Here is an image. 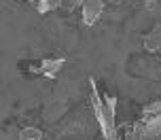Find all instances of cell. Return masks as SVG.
I'll return each mask as SVG.
<instances>
[{"label": "cell", "mask_w": 161, "mask_h": 140, "mask_svg": "<svg viewBox=\"0 0 161 140\" xmlns=\"http://www.w3.org/2000/svg\"><path fill=\"white\" fill-rule=\"evenodd\" d=\"M91 83V108H93V117H96L100 132L104 140H123L117 127V100L114 96L102 93L96 87V83Z\"/></svg>", "instance_id": "obj_1"}, {"label": "cell", "mask_w": 161, "mask_h": 140, "mask_svg": "<svg viewBox=\"0 0 161 140\" xmlns=\"http://www.w3.org/2000/svg\"><path fill=\"white\" fill-rule=\"evenodd\" d=\"M106 2L108 0H83V7H80V11H83V21L87 25L97 24V19L106 11Z\"/></svg>", "instance_id": "obj_2"}, {"label": "cell", "mask_w": 161, "mask_h": 140, "mask_svg": "<svg viewBox=\"0 0 161 140\" xmlns=\"http://www.w3.org/2000/svg\"><path fill=\"white\" fill-rule=\"evenodd\" d=\"M64 58H45L42 62L38 64V72L42 74V76H49V79H55L57 74H59V70L64 68Z\"/></svg>", "instance_id": "obj_3"}, {"label": "cell", "mask_w": 161, "mask_h": 140, "mask_svg": "<svg viewBox=\"0 0 161 140\" xmlns=\"http://www.w3.org/2000/svg\"><path fill=\"white\" fill-rule=\"evenodd\" d=\"M144 49L151 53H161V24H157L151 32L144 34Z\"/></svg>", "instance_id": "obj_4"}, {"label": "cell", "mask_w": 161, "mask_h": 140, "mask_svg": "<svg viewBox=\"0 0 161 140\" xmlns=\"http://www.w3.org/2000/svg\"><path fill=\"white\" fill-rule=\"evenodd\" d=\"M142 121H148V123L161 127V102H151L148 106H144L142 110Z\"/></svg>", "instance_id": "obj_5"}, {"label": "cell", "mask_w": 161, "mask_h": 140, "mask_svg": "<svg viewBox=\"0 0 161 140\" xmlns=\"http://www.w3.org/2000/svg\"><path fill=\"white\" fill-rule=\"evenodd\" d=\"M36 8H38V13H51V11L62 8V0H38Z\"/></svg>", "instance_id": "obj_6"}, {"label": "cell", "mask_w": 161, "mask_h": 140, "mask_svg": "<svg viewBox=\"0 0 161 140\" xmlns=\"http://www.w3.org/2000/svg\"><path fill=\"white\" fill-rule=\"evenodd\" d=\"M19 140H47V136L40 130H36V127H25L19 134Z\"/></svg>", "instance_id": "obj_7"}, {"label": "cell", "mask_w": 161, "mask_h": 140, "mask_svg": "<svg viewBox=\"0 0 161 140\" xmlns=\"http://www.w3.org/2000/svg\"><path fill=\"white\" fill-rule=\"evenodd\" d=\"M80 7H83V0H62V8H66V11H74Z\"/></svg>", "instance_id": "obj_8"}, {"label": "cell", "mask_w": 161, "mask_h": 140, "mask_svg": "<svg viewBox=\"0 0 161 140\" xmlns=\"http://www.w3.org/2000/svg\"><path fill=\"white\" fill-rule=\"evenodd\" d=\"M138 4H142L144 8H159L161 7V0H136Z\"/></svg>", "instance_id": "obj_9"}, {"label": "cell", "mask_w": 161, "mask_h": 140, "mask_svg": "<svg viewBox=\"0 0 161 140\" xmlns=\"http://www.w3.org/2000/svg\"><path fill=\"white\" fill-rule=\"evenodd\" d=\"M28 2H32V0H28Z\"/></svg>", "instance_id": "obj_10"}]
</instances>
